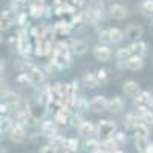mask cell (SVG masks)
Here are the masks:
<instances>
[{
    "instance_id": "cell-1",
    "label": "cell",
    "mask_w": 153,
    "mask_h": 153,
    "mask_svg": "<svg viewBox=\"0 0 153 153\" xmlns=\"http://www.w3.org/2000/svg\"><path fill=\"white\" fill-rule=\"evenodd\" d=\"M23 72H26V74L31 76V80L34 81L35 86L43 84V83L46 81V76H48V72H46L45 69L32 65L31 61H25V63H23Z\"/></svg>"
},
{
    "instance_id": "cell-2",
    "label": "cell",
    "mask_w": 153,
    "mask_h": 153,
    "mask_svg": "<svg viewBox=\"0 0 153 153\" xmlns=\"http://www.w3.org/2000/svg\"><path fill=\"white\" fill-rule=\"evenodd\" d=\"M92 54H94V58L101 61V63H107L112 60L113 57V52L109 45H104V43H98L92 48Z\"/></svg>"
},
{
    "instance_id": "cell-3",
    "label": "cell",
    "mask_w": 153,
    "mask_h": 153,
    "mask_svg": "<svg viewBox=\"0 0 153 153\" xmlns=\"http://www.w3.org/2000/svg\"><path fill=\"white\" fill-rule=\"evenodd\" d=\"M98 127V135H101L103 138H110L117 133V124L110 120H101L97 124Z\"/></svg>"
},
{
    "instance_id": "cell-4",
    "label": "cell",
    "mask_w": 153,
    "mask_h": 153,
    "mask_svg": "<svg viewBox=\"0 0 153 153\" xmlns=\"http://www.w3.org/2000/svg\"><path fill=\"white\" fill-rule=\"evenodd\" d=\"M17 12L12 11V9H3L2 11V16H0V28L2 31L9 29L14 23H17Z\"/></svg>"
},
{
    "instance_id": "cell-5",
    "label": "cell",
    "mask_w": 153,
    "mask_h": 153,
    "mask_svg": "<svg viewBox=\"0 0 153 153\" xmlns=\"http://www.w3.org/2000/svg\"><path fill=\"white\" fill-rule=\"evenodd\" d=\"M40 133L42 136L51 139L58 135V124L54 121V120H45L40 126Z\"/></svg>"
},
{
    "instance_id": "cell-6",
    "label": "cell",
    "mask_w": 153,
    "mask_h": 153,
    "mask_svg": "<svg viewBox=\"0 0 153 153\" xmlns=\"http://www.w3.org/2000/svg\"><path fill=\"white\" fill-rule=\"evenodd\" d=\"M109 14L113 20H124L129 16V8L123 3H112L109 6Z\"/></svg>"
},
{
    "instance_id": "cell-7",
    "label": "cell",
    "mask_w": 153,
    "mask_h": 153,
    "mask_svg": "<svg viewBox=\"0 0 153 153\" xmlns=\"http://www.w3.org/2000/svg\"><path fill=\"white\" fill-rule=\"evenodd\" d=\"M91 110L95 113L109 110V98H106L104 95H95L91 100Z\"/></svg>"
},
{
    "instance_id": "cell-8",
    "label": "cell",
    "mask_w": 153,
    "mask_h": 153,
    "mask_svg": "<svg viewBox=\"0 0 153 153\" xmlns=\"http://www.w3.org/2000/svg\"><path fill=\"white\" fill-rule=\"evenodd\" d=\"M123 92L129 97V98H136L139 94L143 92V89H141V84H139L138 81H135V80H127V81H124V84H123Z\"/></svg>"
},
{
    "instance_id": "cell-9",
    "label": "cell",
    "mask_w": 153,
    "mask_h": 153,
    "mask_svg": "<svg viewBox=\"0 0 153 153\" xmlns=\"http://www.w3.org/2000/svg\"><path fill=\"white\" fill-rule=\"evenodd\" d=\"M69 46H71V51L74 55H84L89 51V45L83 38H71Z\"/></svg>"
},
{
    "instance_id": "cell-10",
    "label": "cell",
    "mask_w": 153,
    "mask_h": 153,
    "mask_svg": "<svg viewBox=\"0 0 153 153\" xmlns=\"http://www.w3.org/2000/svg\"><path fill=\"white\" fill-rule=\"evenodd\" d=\"M76 130H78V133H80L81 136H84V138H91L92 135L98 133V127H97V124L92 123V121L83 120L81 124L76 127Z\"/></svg>"
},
{
    "instance_id": "cell-11",
    "label": "cell",
    "mask_w": 153,
    "mask_h": 153,
    "mask_svg": "<svg viewBox=\"0 0 153 153\" xmlns=\"http://www.w3.org/2000/svg\"><path fill=\"white\" fill-rule=\"evenodd\" d=\"M9 138H11V141H14V143L25 141V138H26V129H25V126L16 121L14 126H12V129L9 130Z\"/></svg>"
},
{
    "instance_id": "cell-12",
    "label": "cell",
    "mask_w": 153,
    "mask_h": 153,
    "mask_svg": "<svg viewBox=\"0 0 153 153\" xmlns=\"http://www.w3.org/2000/svg\"><path fill=\"white\" fill-rule=\"evenodd\" d=\"M146 65L144 61V57H139V55H132L126 60L124 63V68L127 71H132V72H136V71H141Z\"/></svg>"
},
{
    "instance_id": "cell-13",
    "label": "cell",
    "mask_w": 153,
    "mask_h": 153,
    "mask_svg": "<svg viewBox=\"0 0 153 153\" xmlns=\"http://www.w3.org/2000/svg\"><path fill=\"white\" fill-rule=\"evenodd\" d=\"M135 104L136 107H147L152 109L153 107V94L149 91H143L136 98H135Z\"/></svg>"
},
{
    "instance_id": "cell-14",
    "label": "cell",
    "mask_w": 153,
    "mask_h": 153,
    "mask_svg": "<svg viewBox=\"0 0 153 153\" xmlns=\"http://www.w3.org/2000/svg\"><path fill=\"white\" fill-rule=\"evenodd\" d=\"M143 35H144V29H143V26H139V25H129L126 29V38L130 42L141 40Z\"/></svg>"
},
{
    "instance_id": "cell-15",
    "label": "cell",
    "mask_w": 153,
    "mask_h": 153,
    "mask_svg": "<svg viewBox=\"0 0 153 153\" xmlns=\"http://www.w3.org/2000/svg\"><path fill=\"white\" fill-rule=\"evenodd\" d=\"M83 86L86 89H97L98 86H101L98 76H97V72H86L83 75Z\"/></svg>"
},
{
    "instance_id": "cell-16",
    "label": "cell",
    "mask_w": 153,
    "mask_h": 153,
    "mask_svg": "<svg viewBox=\"0 0 153 153\" xmlns=\"http://www.w3.org/2000/svg\"><path fill=\"white\" fill-rule=\"evenodd\" d=\"M3 103L9 106V109H17L20 106V97L19 94L12 92V91H6L3 94Z\"/></svg>"
},
{
    "instance_id": "cell-17",
    "label": "cell",
    "mask_w": 153,
    "mask_h": 153,
    "mask_svg": "<svg viewBox=\"0 0 153 153\" xmlns=\"http://www.w3.org/2000/svg\"><path fill=\"white\" fill-rule=\"evenodd\" d=\"M130 51H132V55H139V57H146L147 55V43L143 40H138V42H132L129 45Z\"/></svg>"
},
{
    "instance_id": "cell-18",
    "label": "cell",
    "mask_w": 153,
    "mask_h": 153,
    "mask_svg": "<svg viewBox=\"0 0 153 153\" xmlns=\"http://www.w3.org/2000/svg\"><path fill=\"white\" fill-rule=\"evenodd\" d=\"M141 123V117L138 113H127L124 117V127L126 130H135V127Z\"/></svg>"
},
{
    "instance_id": "cell-19",
    "label": "cell",
    "mask_w": 153,
    "mask_h": 153,
    "mask_svg": "<svg viewBox=\"0 0 153 153\" xmlns=\"http://www.w3.org/2000/svg\"><path fill=\"white\" fill-rule=\"evenodd\" d=\"M124 100L121 97H112L109 98V112L112 113H120L121 110H124Z\"/></svg>"
},
{
    "instance_id": "cell-20",
    "label": "cell",
    "mask_w": 153,
    "mask_h": 153,
    "mask_svg": "<svg viewBox=\"0 0 153 153\" xmlns=\"http://www.w3.org/2000/svg\"><path fill=\"white\" fill-rule=\"evenodd\" d=\"M16 83H17V86L25 87V89H31V87L35 86L34 81L31 80V76H29L26 72H20V74L16 76Z\"/></svg>"
},
{
    "instance_id": "cell-21",
    "label": "cell",
    "mask_w": 153,
    "mask_h": 153,
    "mask_svg": "<svg viewBox=\"0 0 153 153\" xmlns=\"http://www.w3.org/2000/svg\"><path fill=\"white\" fill-rule=\"evenodd\" d=\"M66 143H68V139H65V138L60 136V135H57V136H54V138H51V139H49V144L52 146L58 153L66 152Z\"/></svg>"
},
{
    "instance_id": "cell-22",
    "label": "cell",
    "mask_w": 153,
    "mask_h": 153,
    "mask_svg": "<svg viewBox=\"0 0 153 153\" xmlns=\"http://www.w3.org/2000/svg\"><path fill=\"white\" fill-rule=\"evenodd\" d=\"M138 110V115L141 117V121L149 124V126H153V109H147V107H136Z\"/></svg>"
},
{
    "instance_id": "cell-23",
    "label": "cell",
    "mask_w": 153,
    "mask_h": 153,
    "mask_svg": "<svg viewBox=\"0 0 153 153\" xmlns=\"http://www.w3.org/2000/svg\"><path fill=\"white\" fill-rule=\"evenodd\" d=\"M139 12L144 17H153V0H143L139 3Z\"/></svg>"
},
{
    "instance_id": "cell-24",
    "label": "cell",
    "mask_w": 153,
    "mask_h": 153,
    "mask_svg": "<svg viewBox=\"0 0 153 153\" xmlns=\"http://www.w3.org/2000/svg\"><path fill=\"white\" fill-rule=\"evenodd\" d=\"M14 120H12L11 117H8V115H3L2 120H0V132L3 133H9V130L12 129V126H14Z\"/></svg>"
},
{
    "instance_id": "cell-25",
    "label": "cell",
    "mask_w": 153,
    "mask_h": 153,
    "mask_svg": "<svg viewBox=\"0 0 153 153\" xmlns=\"http://www.w3.org/2000/svg\"><path fill=\"white\" fill-rule=\"evenodd\" d=\"M110 37H112V45H120L124 42L126 32H123L120 28H110Z\"/></svg>"
},
{
    "instance_id": "cell-26",
    "label": "cell",
    "mask_w": 153,
    "mask_h": 153,
    "mask_svg": "<svg viewBox=\"0 0 153 153\" xmlns=\"http://www.w3.org/2000/svg\"><path fill=\"white\" fill-rule=\"evenodd\" d=\"M117 61L118 63H121V65L124 66V63H126V60L129 58V57H132V51H130V48L129 46H126V48H120L118 51H117Z\"/></svg>"
},
{
    "instance_id": "cell-27",
    "label": "cell",
    "mask_w": 153,
    "mask_h": 153,
    "mask_svg": "<svg viewBox=\"0 0 153 153\" xmlns=\"http://www.w3.org/2000/svg\"><path fill=\"white\" fill-rule=\"evenodd\" d=\"M149 146H150L149 138H146V136H135V147H136V150L139 153H146Z\"/></svg>"
},
{
    "instance_id": "cell-28",
    "label": "cell",
    "mask_w": 153,
    "mask_h": 153,
    "mask_svg": "<svg viewBox=\"0 0 153 153\" xmlns=\"http://www.w3.org/2000/svg\"><path fill=\"white\" fill-rule=\"evenodd\" d=\"M71 29H72V23H69V22H60L54 26L55 34H68Z\"/></svg>"
},
{
    "instance_id": "cell-29",
    "label": "cell",
    "mask_w": 153,
    "mask_h": 153,
    "mask_svg": "<svg viewBox=\"0 0 153 153\" xmlns=\"http://www.w3.org/2000/svg\"><path fill=\"white\" fill-rule=\"evenodd\" d=\"M101 147H103L107 153H113V152L118 150V146L115 144V141H113L112 136H110V138H104V141L101 143Z\"/></svg>"
},
{
    "instance_id": "cell-30",
    "label": "cell",
    "mask_w": 153,
    "mask_h": 153,
    "mask_svg": "<svg viewBox=\"0 0 153 153\" xmlns=\"http://www.w3.org/2000/svg\"><path fill=\"white\" fill-rule=\"evenodd\" d=\"M135 136H146V138H149V133H150V129H149V124H146V123H139L136 127H135Z\"/></svg>"
},
{
    "instance_id": "cell-31",
    "label": "cell",
    "mask_w": 153,
    "mask_h": 153,
    "mask_svg": "<svg viewBox=\"0 0 153 153\" xmlns=\"http://www.w3.org/2000/svg\"><path fill=\"white\" fill-rule=\"evenodd\" d=\"M80 149V141L76 138H69L66 143V153H76Z\"/></svg>"
},
{
    "instance_id": "cell-32",
    "label": "cell",
    "mask_w": 153,
    "mask_h": 153,
    "mask_svg": "<svg viewBox=\"0 0 153 153\" xmlns=\"http://www.w3.org/2000/svg\"><path fill=\"white\" fill-rule=\"evenodd\" d=\"M98 40H100V43H104V45H112L110 28H107V29H101V31L98 32Z\"/></svg>"
},
{
    "instance_id": "cell-33",
    "label": "cell",
    "mask_w": 153,
    "mask_h": 153,
    "mask_svg": "<svg viewBox=\"0 0 153 153\" xmlns=\"http://www.w3.org/2000/svg\"><path fill=\"white\" fill-rule=\"evenodd\" d=\"M84 147L92 153V152L101 149V143L98 141V139H95V138H87V139H86V143H84Z\"/></svg>"
},
{
    "instance_id": "cell-34",
    "label": "cell",
    "mask_w": 153,
    "mask_h": 153,
    "mask_svg": "<svg viewBox=\"0 0 153 153\" xmlns=\"http://www.w3.org/2000/svg\"><path fill=\"white\" fill-rule=\"evenodd\" d=\"M112 138H113L115 144L118 146V149L124 147V146H126V143H127V135H126L124 132H117V133H115Z\"/></svg>"
},
{
    "instance_id": "cell-35",
    "label": "cell",
    "mask_w": 153,
    "mask_h": 153,
    "mask_svg": "<svg viewBox=\"0 0 153 153\" xmlns=\"http://www.w3.org/2000/svg\"><path fill=\"white\" fill-rule=\"evenodd\" d=\"M97 76H98V80H100L101 84H107V83H109V72H107L106 69L100 68V69L97 71Z\"/></svg>"
},
{
    "instance_id": "cell-36",
    "label": "cell",
    "mask_w": 153,
    "mask_h": 153,
    "mask_svg": "<svg viewBox=\"0 0 153 153\" xmlns=\"http://www.w3.org/2000/svg\"><path fill=\"white\" fill-rule=\"evenodd\" d=\"M40 153H58V152H57L52 146H51V144H46V146H43V147H42Z\"/></svg>"
},
{
    "instance_id": "cell-37",
    "label": "cell",
    "mask_w": 153,
    "mask_h": 153,
    "mask_svg": "<svg viewBox=\"0 0 153 153\" xmlns=\"http://www.w3.org/2000/svg\"><path fill=\"white\" fill-rule=\"evenodd\" d=\"M0 112H2V117H3V115H8V112H9V106L5 104V103H2V104H0Z\"/></svg>"
},
{
    "instance_id": "cell-38",
    "label": "cell",
    "mask_w": 153,
    "mask_h": 153,
    "mask_svg": "<svg viewBox=\"0 0 153 153\" xmlns=\"http://www.w3.org/2000/svg\"><path fill=\"white\" fill-rule=\"evenodd\" d=\"M146 153H153V143H150V146L147 147V150H146Z\"/></svg>"
},
{
    "instance_id": "cell-39",
    "label": "cell",
    "mask_w": 153,
    "mask_h": 153,
    "mask_svg": "<svg viewBox=\"0 0 153 153\" xmlns=\"http://www.w3.org/2000/svg\"><path fill=\"white\" fill-rule=\"evenodd\" d=\"M92 153H107L103 147H101V149H98V150H95V152H92Z\"/></svg>"
},
{
    "instance_id": "cell-40",
    "label": "cell",
    "mask_w": 153,
    "mask_h": 153,
    "mask_svg": "<svg viewBox=\"0 0 153 153\" xmlns=\"http://www.w3.org/2000/svg\"><path fill=\"white\" fill-rule=\"evenodd\" d=\"M113 153H126V152H123V150H120V149H118L117 152H113Z\"/></svg>"
}]
</instances>
